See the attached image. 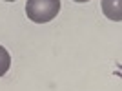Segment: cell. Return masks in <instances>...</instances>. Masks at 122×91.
I'll return each instance as SVG.
<instances>
[{
    "label": "cell",
    "instance_id": "2",
    "mask_svg": "<svg viewBox=\"0 0 122 91\" xmlns=\"http://www.w3.org/2000/svg\"><path fill=\"white\" fill-rule=\"evenodd\" d=\"M102 11L109 20H122V0H102Z\"/></svg>",
    "mask_w": 122,
    "mask_h": 91
},
{
    "label": "cell",
    "instance_id": "1",
    "mask_svg": "<svg viewBox=\"0 0 122 91\" xmlns=\"http://www.w3.org/2000/svg\"><path fill=\"white\" fill-rule=\"evenodd\" d=\"M60 11V0H27L25 15L35 24L51 22Z\"/></svg>",
    "mask_w": 122,
    "mask_h": 91
},
{
    "label": "cell",
    "instance_id": "4",
    "mask_svg": "<svg viewBox=\"0 0 122 91\" xmlns=\"http://www.w3.org/2000/svg\"><path fill=\"white\" fill-rule=\"evenodd\" d=\"M73 2H78V4H84V2H89V0H73Z\"/></svg>",
    "mask_w": 122,
    "mask_h": 91
},
{
    "label": "cell",
    "instance_id": "3",
    "mask_svg": "<svg viewBox=\"0 0 122 91\" xmlns=\"http://www.w3.org/2000/svg\"><path fill=\"white\" fill-rule=\"evenodd\" d=\"M11 67V55L4 46H0V76H4Z\"/></svg>",
    "mask_w": 122,
    "mask_h": 91
},
{
    "label": "cell",
    "instance_id": "5",
    "mask_svg": "<svg viewBox=\"0 0 122 91\" xmlns=\"http://www.w3.org/2000/svg\"><path fill=\"white\" fill-rule=\"evenodd\" d=\"M4 2H16V0H4Z\"/></svg>",
    "mask_w": 122,
    "mask_h": 91
}]
</instances>
